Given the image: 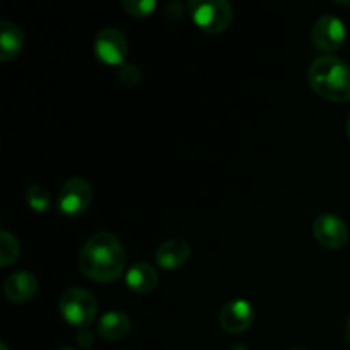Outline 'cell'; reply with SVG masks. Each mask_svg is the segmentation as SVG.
I'll return each mask as SVG.
<instances>
[{
    "label": "cell",
    "mask_w": 350,
    "mask_h": 350,
    "mask_svg": "<svg viewBox=\"0 0 350 350\" xmlns=\"http://www.w3.org/2000/svg\"><path fill=\"white\" fill-rule=\"evenodd\" d=\"M94 53L103 64L123 65L129 53L126 36L116 27H103L94 38Z\"/></svg>",
    "instance_id": "52a82bcc"
},
{
    "label": "cell",
    "mask_w": 350,
    "mask_h": 350,
    "mask_svg": "<svg viewBox=\"0 0 350 350\" xmlns=\"http://www.w3.org/2000/svg\"><path fill=\"white\" fill-rule=\"evenodd\" d=\"M130 330H132V321L123 311H108L99 318L96 327L99 337L108 342L122 340L130 334Z\"/></svg>",
    "instance_id": "7c38bea8"
},
{
    "label": "cell",
    "mask_w": 350,
    "mask_h": 350,
    "mask_svg": "<svg viewBox=\"0 0 350 350\" xmlns=\"http://www.w3.org/2000/svg\"><path fill=\"white\" fill-rule=\"evenodd\" d=\"M255 321V308L246 299H232L222 306L219 313V325L226 334L239 335L252 328Z\"/></svg>",
    "instance_id": "9c48e42d"
},
{
    "label": "cell",
    "mask_w": 350,
    "mask_h": 350,
    "mask_svg": "<svg viewBox=\"0 0 350 350\" xmlns=\"http://www.w3.org/2000/svg\"><path fill=\"white\" fill-rule=\"evenodd\" d=\"M187 10L193 23L208 34L224 33L234 19V9L228 0H190Z\"/></svg>",
    "instance_id": "3957f363"
},
{
    "label": "cell",
    "mask_w": 350,
    "mask_h": 350,
    "mask_svg": "<svg viewBox=\"0 0 350 350\" xmlns=\"http://www.w3.org/2000/svg\"><path fill=\"white\" fill-rule=\"evenodd\" d=\"M311 89L334 103L350 101V65L335 55H321L308 70Z\"/></svg>",
    "instance_id": "7a4b0ae2"
},
{
    "label": "cell",
    "mask_w": 350,
    "mask_h": 350,
    "mask_svg": "<svg viewBox=\"0 0 350 350\" xmlns=\"http://www.w3.org/2000/svg\"><path fill=\"white\" fill-rule=\"evenodd\" d=\"M345 337H347V342L350 344V313L347 317V327H345Z\"/></svg>",
    "instance_id": "ffe728a7"
},
{
    "label": "cell",
    "mask_w": 350,
    "mask_h": 350,
    "mask_svg": "<svg viewBox=\"0 0 350 350\" xmlns=\"http://www.w3.org/2000/svg\"><path fill=\"white\" fill-rule=\"evenodd\" d=\"M231 350H246L243 345H234V347H231Z\"/></svg>",
    "instance_id": "7402d4cb"
},
{
    "label": "cell",
    "mask_w": 350,
    "mask_h": 350,
    "mask_svg": "<svg viewBox=\"0 0 350 350\" xmlns=\"http://www.w3.org/2000/svg\"><path fill=\"white\" fill-rule=\"evenodd\" d=\"M38 287H40V282H38V277L34 273L19 270V272L7 277L5 282H3V293L10 303L24 304L36 296Z\"/></svg>",
    "instance_id": "30bf717a"
},
{
    "label": "cell",
    "mask_w": 350,
    "mask_h": 350,
    "mask_svg": "<svg viewBox=\"0 0 350 350\" xmlns=\"http://www.w3.org/2000/svg\"><path fill=\"white\" fill-rule=\"evenodd\" d=\"M191 248L185 239L173 238L161 243L156 250V262L164 270L181 269L190 260Z\"/></svg>",
    "instance_id": "8fae6325"
},
{
    "label": "cell",
    "mask_w": 350,
    "mask_h": 350,
    "mask_svg": "<svg viewBox=\"0 0 350 350\" xmlns=\"http://www.w3.org/2000/svg\"><path fill=\"white\" fill-rule=\"evenodd\" d=\"M291 350H308V349H303V347H294V349H291Z\"/></svg>",
    "instance_id": "cb8c5ba5"
},
{
    "label": "cell",
    "mask_w": 350,
    "mask_h": 350,
    "mask_svg": "<svg viewBox=\"0 0 350 350\" xmlns=\"http://www.w3.org/2000/svg\"><path fill=\"white\" fill-rule=\"evenodd\" d=\"M118 79L123 85L126 88H133L140 82L142 79V72H140V67L135 64H123L118 67Z\"/></svg>",
    "instance_id": "ac0fdd59"
},
{
    "label": "cell",
    "mask_w": 350,
    "mask_h": 350,
    "mask_svg": "<svg viewBox=\"0 0 350 350\" xmlns=\"http://www.w3.org/2000/svg\"><path fill=\"white\" fill-rule=\"evenodd\" d=\"M2 350H7V345L5 344H2Z\"/></svg>",
    "instance_id": "d4e9b609"
},
{
    "label": "cell",
    "mask_w": 350,
    "mask_h": 350,
    "mask_svg": "<svg viewBox=\"0 0 350 350\" xmlns=\"http://www.w3.org/2000/svg\"><path fill=\"white\" fill-rule=\"evenodd\" d=\"M345 132H347V137H349V140H350V113H349V116H347V122H345Z\"/></svg>",
    "instance_id": "44dd1931"
},
{
    "label": "cell",
    "mask_w": 350,
    "mask_h": 350,
    "mask_svg": "<svg viewBox=\"0 0 350 350\" xmlns=\"http://www.w3.org/2000/svg\"><path fill=\"white\" fill-rule=\"evenodd\" d=\"M21 255V245L17 241V238L14 234H10L7 229L0 231V267L5 269V267L12 265L14 262H17Z\"/></svg>",
    "instance_id": "9a60e30c"
},
{
    "label": "cell",
    "mask_w": 350,
    "mask_h": 350,
    "mask_svg": "<svg viewBox=\"0 0 350 350\" xmlns=\"http://www.w3.org/2000/svg\"><path fill=\"white\" fill-rule=\"evenodd\" d=\"M26 202L33 211L46 212L51 204V195L43 185H31L26 188Z\"/></svg>",
    "instance_id": "2e32d148"
},
{
    "label": "cell",
    "mask_w": 350,
    "mask_h": 350,
    "mask_svg": "<svg viewBox=\"0 0 350 350\" xmlns=\"http://www.w3.org/2000/svg\"><path fill=\"white\" fill-rule=\"evenodd\" d=\"M94 191L91 183L84 178L74 176L64 183L57 197V207L67 217H79L91 205Z\"/></svg>",
    "instance_id": "5b68a950"
},
{
    "label": "cell",
    "mask_w": 350,
    "mask_h": 350,
    "mask_svg": "<svg viewBox=\"0 0 350 350\" xmlns=\"http://www.w3.org/2000/svg\"><path fill=\"white\" fill-rule=\"evenodd\" d=\"M159 282V273L150 263L139 262L125 273V284L132 293L147 294L152 293Z\"/></svg>",
    "instance_id": "4fadbf2b"
},
{
    "label": "cell",
    "mask_w": 350,
    "mask_h": 350,
    "mask_svg": "<svg viewBox=\"0 0 350 350\" xmlns=\"http://www.w3.org/2000/svg\"><path fill=\"white\" fill-rule=\"evenodd\" d=\"M24 48V33L10 21L0 23V62L14 60Z\"/></svg>",
    "instance_id": "5bb4252c"
},
{
    "label": "cell",
    "mask_w": 350,
    "mask_h": 350,
    "mask_svg": "<svg viewBox=\"0 0 350 350\" xmlns=\"http://www.w3.org/2000/svg\"><path fill=\"white\" fill-rule=\"evenodd\" d=\"M58 308L68 325L77 330H88L98 314V303L89 291L82 287H68L58 301Z\"/></svg>",
    "instance_id": "277c9868"
},
{
    "label": "cell",
    "mask_w": 350,
    "mask_h": 350,
    "mask_svg": "<svg viewBox=\"0 0 350 350\" xmlns=\"http://www.w3.org/2000/svg\"><path fill=\"white\" fill-rule=\"evenodd\" d=\"M345 36H347V29H345L344 21L332 14L318 17L311 27V41L318 50L325 53L337 51L344 44Z\"/></svg>",
    "instance_id": "8992f818"
},
{
    "label": "cell",
    "mask_w": 350,
    "mask_h": 350,
    "mask_svg": "<svg viewBox=\"0 0 350 350\" xmlns=\"http://www.w3.org/2000/svg\"><path fill=\"white\" fill-rule=\"evenodd\" d=\"M313 236L323 248L342 250L349 243V228L335 214H321L313 222Z\"/></svg>",
    "instance_id": "ba28073f"
},
{
    "label": "cell",
    "mask_w": 350,
    "mask_h": 350,
    "mask_svg": "<svg viewBox=\"0 0 350 350\" xmlns=\"http://www.w3.org/2000/svg\"><path fill=\"white\" fill-rule=\"evenodd\" d=\"M122 7L133 17H149L157 9L156 0H123Z\"/></svg>",
    "instance_id": "e0dca14e"
},
{
    "label": "cell",
    "mask_w": 350,
    "mask_h": 350,
    "mask_svg": "<svg viewBox=\"0 0 350 350\" xmlns=\"http://www.w3.org/2000/svg\"><path fill=\"white\" fill-rule=\"evenodd\" d=\"M58 350H77V349H74V347H60Z\"/></svg>",
    "instance_id": "603a6c76"
},
{
    "label": "cell",
    "mask_w": 350,
    "mask_h": 350,
    "mask_svg": "<svg viewBox=\"0 0 350 350\" xmlns=\"http://www.w3.org/2000/svg\"><path fill=\"white\" fill-rule=\"evenodd\" d=\"M185 14H187V5H183V3H180V2L167 3L166 17L170 21H181L183 19Z\"/></svg>",
    "instance_id": "d6986e66"
},
{
    "label": "cell",
    "mask_w": 350,
    "mask_h": 350,
    "mask_svg": "<svg viewBox=\"0 0 350 350\" xmlns=\"http://www.w3.org/2000/svg\"><path fill=\"white\" fill-rule=\"evenodd\" d=\"M125 248L109 231L94 232L79 253V270L94 282H115L125 273Z\"/></svg>",
    "instance_id": "6da1fadb"
}]
</instances>
